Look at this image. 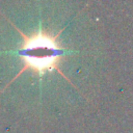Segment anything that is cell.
I'll return each mask as SVG.
<instances>
[{"label": "cell", "mask_w": 133, "mask_h": 133, "mask_svg": "<svg viewBox=\"0 0 133 133\" xmlns=\"http://www.w3.org/2000/svg\"><path fill=\"white\" fill-rule=\"evenodd\" d=\"M11 25L20 33L23 39L19 49L14 52L23 61V66L8 84L15 81L25 71H31L38 76H43L46 72L56 70L60 73V75L66 78L58 66L62 56L68 54V51L61 48L57 42V37L62 29L56 34H51L39 27L38 30L33 32L32 34H25L14 24Z\"/></svg>", "instance_id": "obj_1"}]
</instances>
